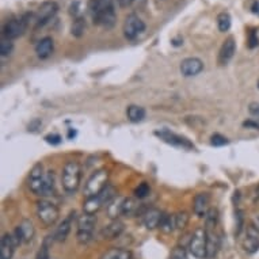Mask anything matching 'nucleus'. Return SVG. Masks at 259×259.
Instances as JSON below:
<instances>
[{
  "label": "nucleus",
  "instance_id": "nucleus-1",
  "mask_svg": "<svg viewBox=\"0 0 259 259\" xmlns=\"http://www.w3.org/2000/svg\"><path fill=\"white\" fill-rule=\"evenodd\" d=\"M92 22L103 29H111L115 25L117 15L113 0H88L87 5Z\"/></svg>",
  "mask_w": 259,
  "mask_h": 259
},
{
  "label": "nucleus",
  "instance_id": "nucleus-2",
  "mask_svg": "<svg viewBox=\"0 0 259 259\" xmlns=\"http://www.w3.org/2000/svg\"><path fill=\"white\" fill-rule=\"evenodd\" d=\"M82 181V166L79 162H68L63 168L61 182H63L64 190L73 194L80 186Z\"/></svg>",
  "mask_w": 259,
  "mask_h": 259
},
{
  "label": "nucleus",
  "instance_id": "nucleus-3",
  "mask_svg": "<svg viewBox=\"0 0 259 259\" xmlns=\"http://www.w3.org/2000/svg\"><path fill=\"white\" fill-rule=\"evenodd\" d=\"M107 185H109V171L105 168H100L92 174L90 179L87 181L84 186V197L90 198V197L98 196Z\"/></svg>",
  "mask_w": 259,
  "mask_h": 259
},
{
  "label": "nucleus",
  "instance_id": "nucleus-4",
  "mask_svg": "<svg viewBox=\"0 0 259 259\" xmlns=\"http://www.w3.org/2000/svg\"><path fill=\"white\" fill-rule=\"evenodd\" d=\"M96 224L95 214L83 213L77 218V232L76 237L80 244H87L92 239L94 228Z\"/></svg>",
  "mask_w": 259,
  "mask_h": 259
},
{
  "label": "nucleus",
  "instance_id": "nucleus-5",
  "mask_svg": "<svg viewBox=\"0 0 259 259\" xmlns=\"http://www.w3.org/2000/svg\"><path fill=\"white\" fill-rule=\"evenodd\" d=\"M59 208L53 202L46 200H41L37 202V217L40 218V221L45 227L55 225L56 221L59 220Z\"/></svg>",
  "mask_w": 259,
  "mask_h": 259
},
{
  "label": "nucleus",
  "instance_id": "nucleus-6",
  "mask_svg": "<svg viewBox=\"0 0 259 259\" xmlns=\"http://www.w3.org/2000/svg\"><path fill=\"white\" fill-rule=\"evenodd\" d=\"M206 231L205 228H197L191 235L189 241V248L191 255L197 259L206 258Z\"/></svg>",
  "mask_w": 259,
  "mask_h": 259
},
{
  "label": "nucleus",
  "instance_id": "nucleus-7",
  "mask_svg": "<svg viewBox=\"0 0 259 259\" xmlns=\"http://www.w3.org/2000/svg\"><path fill=\"white\" fill-rule=\"evenodd\" d=\"M28 19L29 15H23L21 18L10 19L9 22L5 25V28H3L5 38L15 40V38H19L21 36H23V33L26 32V29H28Z\"/></svg>",
  "mask_w": 259,
  "mask_h": 259
},
{
  "label": "nucleus",
  "instance_id": "nucleus-8",
  "mask_svg": "<svg viewBox=\"0 0 259 259\" xmlns=\"http://www.w3.org/2000/svg\"><path fill=\"white\" fill-rule=\"evenodd\" d=\"M57 11H59V5H57L56 2H45V3H42V5L38 7V10H37V28L45 26L50 19L55 18V15L57 14Z\"/></svg>",
  "mask_w": 259,
  "mask_h": 259
},
{
  "label": "nucleus",
  "instance_id": "nucleus-9",
  "mask_svg": "<svg viewBox=\"0 0 259 259\" xmlns=\"http://www.w3.org/2000/svg\"><path fill=\"white\" fill-rule=\"evenodd\" d=\"M155 135L159 137L160 140H163L167 144H171L174 147H179L183 150H194V144H191L190 141L185 139V137L175 135V133L170 132L168 129H162V131H156Z\"/></svg>",
  "mask_w": 259,
  "mask_h": 259
},
{
  "label": "nucleus",
  "instance_id": "nucleus-10",
  "mask_svg": "<svg viewBox=\"0 0 259 259\" xmlns=\"http://www.w3.org/2000/svg\"><path fill=\"white\" fill-rule=\"evenodd\" d=\"M144 30H146V23L143 22L136 14L127 15L125 23H123V34L127 40H135Z\"/></svg>",
  "mask_w": 259,
  "mask_h": 259
},
{
  "label": "nucleus",
  "instance_id": "nucleus-11",
  "mask_svg": "<svg viewBox=\"0 0 259 259\" xmlns=\"http://www.w3.org/2000/svg\"><path fill=\"white\" fill-rule=\"evenodd\" d=\"M45 175L46 173H44V166L41 163L34 164V167L32 168L30 175H29V187L37 196L41 191V187L45 181Z\"/></svg>",
  "mask_w": 259,
  "mask_h": 259
},
{
  "label": "nucleus",
  "instance_id": "nucleus-12",
  "mask_svg": "<svg viewBox=\"0 0 259 259\" xmlns=\"http://www.w3.org/2000/svg\"><path fill=\"white\" fill-rule=\"evenodd\" d=\"M34 233H36V229H34L33 221L29 218H25V220H22V223L15 228L14 236L17 237L19 243H29V241L33 240Z\"/></svg>",
  "mask_w": 259,
  "mask_h": 259
},
{
  "label": "nucleus",
  "instance_id": "nucleus-13",
  "mask_svg": "<svg viewBox=\"0 0 259 259\" xmlns=\"http://www.w3.org/2000/svg\"><path fill=\"white\" fill-rule=\"evenodd\" d=\"M243 248L248 254H255L259 250V229L254 224H250L245 231V237L243 241Z\"/></svg>",
  "mask_w": 259,
  "mask_h": 259
},
{
  "label": "nucleus",
  "instance_id": "nucleus-14",
  "mask_svg": "<svg viewBox=\"0 0 259 259\" xmlns=\"http://www.w3.org/2000/svg\"><path fill=\"white\" fill-rule=\"evenodd\" d=\"M202 69H204V63L197 57H187L181 63V73L186 77L197 76L198 73L202 72Z\"/></svg>",
  "mask_w": 259,
  "mask_h": 259
},
{
  "label": "nucleus",
  "instance_id": "nucleus-15",
  "mask_svg": "<svg viewBox=\"0 0 259 259\" xmlns=\"http://www.w3.org/2000/svg\"><path fill=\"white\" fill-rule=\"evenodd\" d=\"M19 244L17 237L10 233H5L0 240V259H11L14 255L15 247Z\"/></svg>",
  "mask_w": 259,
  "mask_h": 259
},
{
  "label": "nucleus",
  "instance_id": "nucleus-16",
  "mask_svg": "<svg viewBox=\"0 0 259 259\" xmlns=\"http://www.w3.org/2000/svg\"><path fill=\"white\" fill-rule=\"evenodd\" d=\"M236 52V42L233 40V37H228L227 40L223 42L221 49L218 52V64L225 65L231 61V59Z\"/></svg>",
  "mask_w": 259,
  "mask_h": 259
},
{
  "label": "nucleus",
  "instance_id": "nucleus-17",
  "mask_svg": "<svg viewBox=\"0 0 259 259\" xmlns=\"http://www.w3.org/2000/svg\"><path fill=\"white\" fill-rule=\"evenodd\" d=\"M210 205V196L208 193H198L194 197L193 201V210L198 217H206V214L209 212Z\"/></svg>",
  "mask_w": 259,
  "mask_h": 259
},
{
  "label": "nucleus",
  "instance_id": "nucleus-18",
  "mask_svg": "<svg viewBox=\"0 0 259 259\" xmlns=\"http://www.w3.org/2000/svg\"><path fill=\"white\" fill-rule=\"evenodd\" d=\"M73 216H75V212H71V213L59 224V227L56 228L55 233H53V236H52L53 237V240L59 241V243H63V241L67 240L69 232H71V227H72Z\"/></svg>",
  "mask_w": 259,
  "mask_h": 259
},
{
  "label": "nucleus",
  "instance_id": "nucleus-19",
  "mask_svg": "<svg viewBox=\"0 0 259 259\" xmlns=\"http://www.w3.org/2000/svg\"><path fill=\"white\" fill-rule=\"evenodd\" d=\"M206 231V258H214L220 248V237L216 233V228H205Z\"/></svg>",
  "mask_w": 259,
  "mask_h": 259
},
{
  "label": "nucleus",
  "instance_id": "nucleus-20",
  "mask_svg": "<svg viewBox=\"0 0 259 259\" xmlns=\"http://www.w3.org/2000/svg\"><path fill=\"white\" fill-rule=\"evenodd\" d=\"M123 229H125V225H123L122 221H119V220H113L111 223L107 224V225L103 227V229L100 231V237H103L106 240H111V239L118 237L123 232Z\"/></svg>",
  "mask_w": 259,
  "mask_h": 259
},
{
  "label": "nucleus",
  "instance_id": "nucleus-21",
  "mask_svg": "<svg viewBox=\"0 0 259 259\" xmlns=\"http://www.w3.org/2000/svg\"><path fill=\"white\" fill-rule=\"evenodd\" d=\"M143 216H144V217H143V223H144L147 229H155V228L159 227L160 221H162V217H163V213H162L159 209L152 208V209L147 210Z\"/></svg>",
  "mask_w": 259,
  "mask_h": 259
},
{
  "label": "nucleus",
  "instance_id": "nucleus-22",
  "mask_svg": "<svg viewBox=\"0 0 259 259\" xmlns=\"http://www.w3.org/2000/svg\"><path fill=\"white\" fill-rule=\"evenodd\" d=\"M53 49H55V44L50 37L42 38L36 45V53L40 59H48L53 53Z\"/></svg>",
  "mask_w": 259,
  "mask_h": 259
},
{
  "label": "nucleus",
  "instance_id": "nucleus-23",
  "mask_svg": "<svg viewBox=\"0 0 259 259\" xmlns=\"http://www.w3.org/2000/svg\"><path fill=\"white\" fill-rule=\"evenodd\" d=\"M56 190V183H55V174L53 171H48L45 175V181H44V185L41 187V191H40V197H49L55 194Z\"/></svg>",
  "mask_w": 259,
  "mask_h": 259
},
{
  "label": "nucleus",
  "instance_id": "nucleus-24",
  "mask_svg": "<svg viewBox=\"0 0 259 259\" xmlns=\"http://www.w3.org/2000/svg\"><path fill=\"white\" fill-rule=\"evenodd\" d=\"M123 200H125V198L117 196L109 205H107V206H106V212H107V216H109L110 218L117 220V217L122 214Z\"/></svg>",
  "mask_w": 259,
  "mask_h": 259
},
{
  "label": "nucleus",
  "instance_id": "nucleus-25",
  "mask_svg": "<svg viewBox=\"0 0 259 259\" xmlns=\"http://www.w3.org/2000/svg\"><path fill=\"white\" fill-rule=\"evenodd\" d=\"M140 206L141 205L139 204V201L136 198H125L122 204V214L123 216H136L140 212Z\"/></svg>",
  "mask_w": 259,
  "mask_h": 259
},
{
  "label": "nucleus",
  "instance_id": "nucleus-26",
  "mask_svg": "<svg viewBox=\"0 0 259 259\" xmlns=\"http://www.w3.org/2000/svg\"><path fill=\"white\" fill-rule=\"evenodd\" d=\"M99 259H132V252L125 248H110Z\"/></svg>",
  "mask_w": 259,
  "mask_h": 259
},
{
  "label": "nucleus",
  "instance_id": "nucleus-27",
  "mask_svg": "<svg viewBox=\"0 0 259 259\" xmlns=\"http://www.w3.org/2000/svg\"><path fill=\"white\" fill-rule=\"evenodd\" d=\"M103 202L100 200L99 196H95V197H90V198H87L86 202L83 204V210H84V213H88V214H95L98 210L103 206Z\"/></svg>",
  "mask_w": 259,
  "mask_h": 259
},
{
  "label": "nucleus",
  "instance_id": "nucleus-28",
  "mask_svg": "<svg viewBox=\"0 0 259 259\" xmlns=\"http://www.w3.org/2000/svg\"><path fill=\"white\" fill-rule=\"evenodd\" d=\"M126 115L131 122H141L146 118V109L137 105H131L126 110Z\"/></svg>",
  "mask_w": 259,
  "mask_h": 259
},
{
  "label": "nucleus",
  "instance_id": "nucleus-29",
  "mask_svg": "<svg viewBox=\"0 0 259 259\" xmlns=\"http://www.w3.org/2000/svg\"><path fill=\"white\" fill-rule=\"evenodd\" d=\"M159 228L164 232V233H173L174 229L177 228V225H175V216L163 213V217H162V221H160L159 224Z\"/></svg>",
  "mask_w": 259,
  "mask_h": 259
},
{
  "label": "nucleus",
  "instance_id": "nucleus-30",
  "mask_svg": "<svg viewBox=\"0 0 259 259\" xmlns=\"http://www.w3.org/2000/svg\"><path fill=\"white\" fill-rule=\"evenodd\" d=\"M84 30H86V21L83 17H77L72 23V28H71V33H72L73 37L76 38H80V37L84 34Z\"/></svg>",
  "mask_w": 259,
  "mask_h": 259
},
{
  "label": "nucleus",
  "instance_id": "nucleus-31",
  "mask_svg": "<svg viewBox=\"0 0 259 259\" xmlns=\"http://www.w3.org/2000/svg\"><path fill=\"white\" fill-rule=\"evenodd\" d=\"M231 23H232L231 15L228 14V13H221V14H218L217 26L220 32L221 33L228 32V30L231 29Z\"/></svg>",
  "mask_w": 259,
  "mask_h": 259
},
{
  "label": "nucleus",
  "instance_id": "nucleus-32",
  "mask_svg": "<svg viewBox=\"0 0 259 259\" xmlns=\"http://www.w3.org/2000/svg\"><path fill=\"white\" fill-rule=\"evenodd\" d=\"M14 50V44H13V40H9V38H2L0 41V55L6 57V56H10Z\"/></svg>",
  "mask_w": 259,
  "mask_h": 259
},
{
  "label": "nucleus",
  "instance_id": "nucleus-33",
  "mask_svg": "<svg viewBox=\"0 0 259 259\" xmlns=\"http://www.w3.org/2000/svg\"><path fill=\"white\" fill-rule=\"evenodd\" d=\"M189 220H190V216L186 212H178L175 214V225L178 229H185L189 224Z\"/></svg>",
  "mask_w": 259,
  "mask_h": 259
},
{
  "label": "nucleus",
  "instance_id": "nucleus-34",
  "mask_svg": "<svg viewBox=\"0 0 259 259\" xmlns=\"http://www.w3.org/2000/svg\"><path fill=\"white\" fill-rule=\"evenodd\" d=\"M150 191H151L150 185H148L147 182H143L140 183L136 189H135V197L139 198V200H143V198H146V197L150 194Z\"/></svg>",
  "mask_w": 259,
  "mask_h": 259
},
{
  "label": "nucleus",
  "instance_id": "nucleus-35",
  "mask_svg": "<svg viewBox=\"0 0 259 259\" xmlns=\"http://www.w3.org/2000/svg\"><path fill=\"white\" fill-rule=\"evenodd\" d=\"M228 143V139L227 137H224L223 135H218V133H216V135H213V136L210 137V144L213 147H223V146H227Z\"/></svg>",
  "mask_w": 259,
  "mask_h": 259
},
{
  "label": "nucleus",
  "instance_id": "nucleus-36",
  "mask_svg": "<svg viewBox=\"0 0 259 259\" xmlns=\"http://www.w3.org/2000/svg\"><path fill=\"white\" fill-rule=\"evenodd\" d=\"M36 259H50L49 243H48V239H46V240L42 243L41 248H40V250H38V252H37Z\"/></svg>",
  "mask_w": 259,
  "mask_h": 259
},
{
  "label": "nucleus",
  "instance_id": "nucleus-37",
  "mask_svg": "<svg viewBox=\"0 0 259 259\" xmlns=\"http://www.w3.org/2000/svg\"><path fill=\"white\" fill-rule=\"evenodd\" d=\"M170 259H186V251L183 247L178 245L173 250L171 255H170Z\"/></svg>",
  "mask_w": 259,
  "mask_h": 259
},
{
  "label": "nucleus",
  "instance_id": "nucleus-38",
  "mask_svg": "<svg viewBox=\"0 0 259 259\" xmlns=\"http://www.w3.org/2000/svg\"><path fill=\"white\" fill-rule=\"evenodd\" d=\"M44 140H45L48 144H52V146H59L63 139H61V136L57 135V133H50V135H46V136L44 137Z\"/></svg>",
  "mask_w": 259,
  "mask_h": 259
},
{
  "label": "nucleus",
  "instance_id": "nucleus-39",
  "mask_svg": "<svg viewBox=\"0 0 259 259\" xmlns=\"http://www.w3.org/2000/svg\"><path fill=\"white\" fill-rule=\"evenodd\" d=\"M259 45V38L256 36V30H251L250 36H248V48L254 49Z\"/></svg>",
  "mask_w": 259,
  "mask_h": 259
},
{
  "label": "nucleus",
  "instance_id": "nucleus-40",
  "mask_svg": "<svg viewBox=\"0 0 259 259\" xmlns=\"http://www.w3.org/2000/svg\"><path fill=\"white\" fill-rule=\"evenodd\" d=\"M248 111H250V114L252 117L259 119V103H256V102L250 103V106H248Z\"/></svg>",
  "mask_w": 259,
  "mask_h": 259
},
{
  "label": "nucleus",
  "instance_id": "nucleus-41",
  "mask_svg": "<svg viewBox=\"0 0 259 259\" xmlns=\"http://www.w3.org/2000/svg\"><path fill=\"white\" fill-rule=\"evenodd\" d=\"M243 126L251 127V129H259V122H258V121H252V119H248V121H244V122H243Z\"/></svg>",
  "mask_w": 259,
  "mask_h": 259
},
{
  "label": "nucleus",
  "instance_id": "nucleus-42",
  "mask_svg": "<svg viewBox=\"0 0 259 259\" xmlns=\"http://www.w3.org/2000/svg\"><path fill=\"white\" fill-rule=\"evenodd\" d=\"M117 3H118L119 7L126 9V7H131V6L135 5V0H117Z\"/></svg>",
  "mask_w": 259,
  "mask_h": 259
},
{
  "label": "nucleus",
  "instance_id": "nucleus-43",
  "mask_svg": "<svg viewBox=\"0 0 259 259\" xmlns=\"http://www.w3.org/2000/svg\"><path fill=\"white\" fill-rule=\"evenodd\" d=\"M41 123H42L41 119H34V121H33V122L29 125V131H32V132H36L37 129L41 126Z\"/></svg>",
  "mask_w": 259,
  "mask_h": 259
},
{
  "label": "nucleus",
  "instance_id": "nucleus-44",
  "mask_svg": "<svg viewBox=\"0 0 259 259\" xmlns=\"http://www.w3.org/2000/svg\"><path fill=\"white\" fill-rule=\"evenodd\" d=\"M251 11H252L254 14L259 15V2H258V0L252 3V6H251Z\"/></svg>",
  "mask_w": 259,
  "mask_h": 259
},
{
  "label": "nucleus",
  "instance_id": "nucleus-45",
  "mask_svg": "<svg viewBox=\"0 0 259 259\" xmlns=\"http://www.w3.org/2000/svg\"><path fill=\"white\" fill-rule=\"evenodd\" d=\"M182 44H183L182 40H177V38H175V40H173V45L174 46H179V45H182Z\"/></svg>",
  "mask_w": 259,
  "mask_h": 259
},
{
  "label": "nucleus",
  "instance_id": "nucleus-46",
  "mask_svg": "<svg viewBox=\"0 0 259 259\" xmlns=\"http://www.w3.org/2000/svg\"><path fill=\"white\" fill-rule=\"evenodd\" d=\"M75 136H76V131L71 129V131H69V133H68V137H69V139H72V137H75Z\"/></svg>",
  "mask_w": 259,
  "mask_h": 259
},
{
  "label": "nucleus",
  "instance_id": "nucleus-47",
  "mask_svg": "<svg viewBox=\"0 0 259 259\" xmlns=\"http://www.w3.org/2000/svg\"><path fill=\"white\" fill-rule=\"evenodd\" d=\"M255 197L259 200V186L256 187V190H255Z\"/></svg>",
  "mask_w": 259,
  "mask_h": 259
},
{
  "label": "nucleus",
  "instance_id": "nucleus-48",
  "mask_svg": "<svg viewBox=\"0 0 259 259\" xmlns=\"http://www.w3.org/2000/svg\"><path fill=\"white\" fill-rule=\"evenodd\" d=\"M258 88H259V82H258Z\"/></svg>",
  "mask_w": 259,
  "mask_h": 259
}]
</instances>
